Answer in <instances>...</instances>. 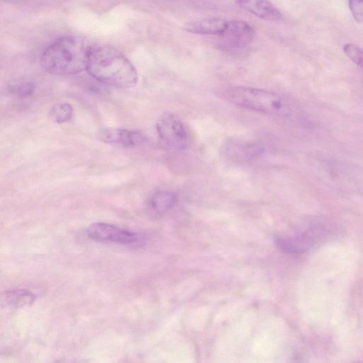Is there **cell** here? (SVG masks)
<instances>
[{"instance_id": "obj_15", "label": "cell", "mask_w": 363, "mask_h": 363, "mask_svg": "<svg viewBox=\"0 0 363 363\" xmlns=\"http://www.w3.org/2000/svg\"><path fill=\"white\" fill-rule=\"evenodd\" d=\"M11 94L20 99L29 98L35 91V84L29 80H18L9 86Z\"/></svg>"}, {"instance_id": "obj_12", "label": "cell", "mask_w": 363, "mask_h": 363, "mask_svg": "<svg viewBox=\"0 0 363 363\" xmlns=\"http://www.w3.org/2000/svg\"><path fill=\"white\" fill-rule=\"evenodd\" d=\"M36 297L30 291L26 289L7 290L1 296L2 303L6 306L21 308L31 306Z\"/></svg>"}, {"instance_id": "obj_10", "label": "cell", "mask_w": 363, "mask_h": 363, "mask_svg": "<svg viewBox=\"0 0 363 363\" xmlns=\"http://www.w3.org/2000/svg\"><path fill=\"white\" fill-rule=\"evenodd\" d=\"M242 9L263 20L276 21L281 18L280 11L269 0H235Z\"/></svg>"}, {"instance_id": "obj_11", "label": "cell", "mask_w": 363, "mask_h": 363, "mask_svg": "<svg viewBox=\"0 0 363 363\" xmlns=\"http://www.w3.org/2000/svg\"><path fill=\"white\" fill-rule=\"evenodd\" d=\"M227 21L218 17H209L188 23L184 26L187 32L199 35H220L223 32Z\"/></svg>"}, {"instance_id": "obj_5", "label": "cell", "mask_w": 363, "mask_h": 363, "mask_svg": "<svg viewBox=\"0 0 363 363\" xmlns=\"http://www.w3.org/2000/svg\"><path fill=\"white\" fill-rule=\"evenodd\" d=\"M89 238L103 242H113L132 247L145 244V238L140 233L106 223H94L86 229Z\"/></svg>"}, {"instance_id": "obj_4", "label": "cell", "mask_w": 363, "mask_h": 363, "mask_svg": "<svg viewBox=\"0 0 363 363\" xmlns=\"http://www.w3.org/2000/svg\"><path fill=\"white\" fill-rule=\"evenodd\" d=\"M333 234L331 224L320 219L306 221L292 235H277L274 242L288 253H302L328 240Z\"/></svg>"}, {"instance_id": "obj_16", "label": "cell", "mask_w": 363, "mask_h": 363, "mask_svg": "<svg viewBox=\"0 0 363 363\" xmlns=\"http://www.w3.org/2000/svg\"><path fill=\"white\" fill-rule=\"evenodd\" d=\"M342 49L351 61L363 68V49L354 43H347Z\"/></svg>"}, {"instance_id": "obj_8", "label": "cell", "mask_w": 363, "mask_h": 363, "mask_svg": "<svg viewBox=\"0 0 363 363\" xmlns=\"http://www.w3.org/2000/svg\"><path fill=\"white\" fill-rule=\"evenodd\" d=\"M255 35L253 28L247 22L232 20L227 21L225 28L220 36L227 45L238 49L250 44Z\"/></svg>"}, {"instance_id": "obj_7", "label": "cell", "mask_w": 363, "mask_h": 363, "mask_svg": "<svg viewBox=\"0 0 363 363\" xmlns=\"http://www.w3.org/2000/svg\"><path fill=\"white\" fill-rule=\"evenodd\" d=\"M224 155L239 162H248L260 157L265 152L261 144L242 140H228L223 147Z\"/></svg>"}, {"instance_id": "obj_6", "label": "cell", "mask_w": 363, "mask_h": 363, "mask_svg": "<svg viewBox=\"0 0 363 363\" xmlns=\"http://www.w3.org/2000/svg\"><path fill=\"white\" fill-rule=\"evenodd\" d=\"M156 130L162 143L167 147L182 150L189 143V135L183 122L170 113L162 114L156 122Z\"/></svg>"}, {"instance_id": "obj_17", "label": "cell", "mask_w": 363, "mask_h": 363, "mask_svg": "<svg viewBox=\"0 0 363 363\" xmlns=\"http://www.w3.org/2000/svg\"><path fill=\"white\" fill-rule=\"evenodd\" d=\"M348 5L354 21L363 23V0H348Z\"/></svg>"}, {"instance_id": "obj_3", "label": "cell", "mask_w": 363, "mask_h": 363, "mask_svg": "<svg viewBox=\"0 0 363 363\" xmlns=\"http://www.w3.org/2000/svg\"><path fill=\"white\" fill-rule=\"evenodd\" d=\"M221 96L237 106L268 115L286 117L293 113L291 106L284 98L260 88L231 86L222 91Z\"/></svg>"}, {"instance_id": "obj_13", "label": "cell", "mask_w": 363, "mask_h": 363, "mask_svg": "<svg viewBox=\"0 0 363 363\" xmlns=\"http://www.w3.org/2000/svg\"><path fill=\"white\" fill-rule=\"evenodd\" d=\"M177 201L176 194L167 190L155 192L150 199V206L153 211L162 214L171 209Z\"/></svg>"}, {"instance_id": "obj_14", "label": "cell", "mask_w": 363, "mask_h": 363, "mask_svg": "<svg viewBox=\"0 0 363 363\" xmlns=\"http://www.w3.org/2000/svg\"><path fill=\"white\" fill-rule=\"evenodd\" d=\"M74 109L69 103H59L54 105L49 111V118L55 123L68 122L72 117Z\"/></svg>"}, {"instance_id": "obj_1", "label": "cell", "mask_w": 363, "mask_h": 363, "mask_svg": "<svg viewBox=\"0 0 363 363\" xmlns=\"http://www.w3.org/2000/svg\"><path fill=\"white\" fill-rule=\"evenodd\" d=\"M86 71L97 81L117 88L133 87L138 79L130 61L118 50L108 45L91 46Z\"/></svg>"}, {"instance_id": "obj_2", "label": "cell", "mask_w": 363, "mask_h": 363, "mask_svg": "<svg viewBox=\"0 0 363 363\" xmlns=\"http://www.w3.org/2000/svg\"><path fill=\"white\" fill-rule=\"evenodd\" d=\"M91 48L80 37L63 35L43 50L40 63L46 71L53 74H77L86 70Z\"/></svg>"}, {"instance_id": "obj_9", "label": "cell", "mask_w": 363, "mask_h": 363, "mask_svg": "<svg viewBox=\"0 0 363 363\" xmlns=\"http://www.w3.org/2000/svg\"><path fill=\"white\" fill-rule=\"evenodd\" d=\"M99 138L104 143L126 148L142 146L146 138L141 133L123 128H106L99 133Z\"/></svg>"}]
</instances>
